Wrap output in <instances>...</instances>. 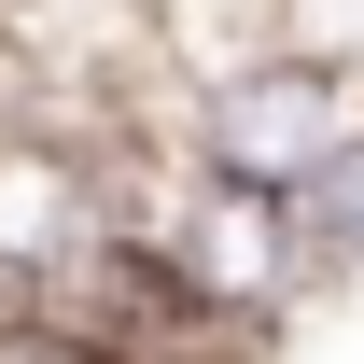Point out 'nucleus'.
I'll return each instance as SVG.
<instances>
[{"mask_svg": "<svg viewBox=\"0 0 364 364\" xmlns=\"http://www.w3.org/2000/svg\"><path fill=\"white\" fill-rule=\"evenodd\" d=\"M350 127H364V85L336 56H294V43H267L225 85H168V140L196 168H225V182H267V196H294Z\"/></svg>", "mask_w": 364, "mask_h": 364, "instance_id": "1", "label": "nucleus"}, {"mask_svg": "<svg viewBox=\"0 0 364 364\" xmlns=\"http://www.w3.org/2000/svg\"><path fill=\"white\" fill-rule=\"evenodd\" d=\"M280 210H294V267H309V294H322V280H364V127L336 140Z\"/></svg>", "mask_w": 364, "mask_h": 364, "instance_id": "2", "label": "nucleus"}, {"mask_svg": "<svg viewBox=\"0 0 364 364\" xmlns=\"http://www.w3.org/2000/svg\"><path fill=\"white\" fill-rule=\"evenodd\" d=\"M350 85H364V43H350Z\"/></svg>", "mask_w": 364, "mask_h": 364, "instance_id": "3", "label": "nucleus"}]
</instances>
